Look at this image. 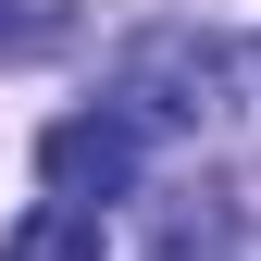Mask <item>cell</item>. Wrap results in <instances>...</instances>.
I'll use <instances>...</instances> for the list:
<instances>
[{
	"label": "cell",
	"mask_w": 261,
	"mask_h": 261,
	"mask_svg": "<svg viewBox=\"0 0 261 261\" xmlns=\"http://www.w3.org/2000/svg\"><path fill=\"white\" fill-rule=\"evenodd\" d=\"M0 261H100V212H75V199H38L0 237Z\"/></svg>",
	"instance_id": "obj_2"
},
{
	"label": "cell",
	"mask_w": 261,
	"mask_h": 261,
	"mask_svg": "<svg viewBox=\"0 0 261 261\" xmlns=\"http://www.w3.org/2000/svg\"><path fill=\"white\" fill-rule=\"evenodd\" d=\"M38 174H50V199H124L137 187V124L124 112H75V124H50L38 137Z\"/></svg>",
	"instance_id": "obj_1"
},
{
	"label": "cell",
	"mask_w": 261,
	"mask_h": 261,
	"mask_svg": "<svg viewBox=\"0 0 261 261\" xmlns=\"http://www.w3.org/2000/svg\"><path fill=\"white\" fill-rule=\"evenodd\" d=\"M75 38V0H0V50H62Z\"/></svg>",
	"instance_id": "obj_3"
}]
</instances>
